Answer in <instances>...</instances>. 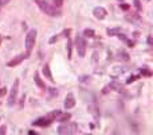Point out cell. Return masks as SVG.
Instances as JSON below:
<instances>
[{"label":"cell","mask_w":153,"mask_h":135,"mask_svg":"<svg viewBox=\"0 0 153 135\" xmlns=\"http://www.w3.org/2000/svg\"><path fill=\"white\" fill-rule=\"evenodd\" d=\"M61 111H53V112L47 113L46 116H42L39 119H36V120L32 122V126H38V127H47L50 126L53 122L57 120V116L59 115Z\"/></svg>","instance_id":"6da1fadb"},{"label":"cell","mask_w":153,"mask_h":135,"mask_svg":"<svg viewBox=\"0 0 153 135\" xmlns=\"http://www.w3.org/2000/svg\"><path fill=\"white\" fill-rule=\"evenodd\" d=\"M35 3L38 4V7H39L44 14H47L50 16H58V15H61V11H59L55 5L50 4L47 0H35Z\"/></svg>","instance_id":"7a4b0ae2"},{"label":"cell","mask_w":153,"mask_h":135,"mask_svg":"<svg viewBox=\"0 0 153 135\" xmlns=\"http://www.w3.org/2000/svg\"><path fill=\"white\" fill-rule=\"evenodd\" d=\"M78 132V124L74 122H67L65 124H61L58 127V134L59 135H74Z\"/></svg>","instance_id":"3957f363"},{"label":"cell","mask_w":153,"mask_h":135,"mask_svg":"<svg viewBox=\"0 0 153 135\" xmlns=\"http://www.w3.org/2000/svg\"><path fill=\"white\" fill-rule=\"evenodd\" d=\"M35 41H36V30H30L26 35V49H27V53L28 54L34 49Z\"/></svg>","instance_id":"277c9868"},{"label":"cell","mask_w":153,"mask_h":135,"mask_svg":"<svg viewBox=\"0 0 153 135\" xmlns=\"http://www.w3.org/2000/svg\"><path fill=\"white\" fill-rule=\"evenodd\" d=\"M18 93H19V80L13 81V85L11 88V92H9V96H8V105L9 107H12L13 104L16 103V100H18Z\"/></svg>","instance_id":"5b68a950"},{"label":"cell","mask_w":153,"mask_h":135,"mask_svg":"<svg viewBox=\"0 0 153 135\" xmlns=\"http://www.w3.org/2000/svg\"><path fill=\"white\" fill-rule=\"evenodd\" d=\"M75 47H77V51H78L79 57H85V55H86L88 43H86L85 38H82V36H77V38H75Z\"/></svg>","instance_id":"8992f818"},{"label":"cell","mask_w":153,"mask_h":135,"mask_svg":"<svg viewBox=\"0 0 153 135\" xmlns=\"http://www.w3.org/2000/svg\"><path fill=\"white\" fill-rule=\"evenodd\" d=\"M30 57V54L26 53V54H19V55H16V57H13L11 61H9L8 63H7V66L9 68H13V66H18L19 63L22 62V61H24L26 58H28Z\"/></svg>","instance_id":"52a82bcc"},{"label":"cell","mask_w":153,"mask_h":135,"mask_svg":"<svg viewBox=\"0 0 153 135\" xmlns=\"http://www.w3.org/2000/svg\"><path fill=\"white\" fill-rule=\"evenodd\" d=\"M93 15H94L97 19L102 20V19H105V18H106V15H108V11H106L104 7H96V8L93 9Z\"/></svg>","instance_id":"ba28073f"},{"label":"cell","mask_w":153,"mask_h":135,"mask_svg":"<svg viewBox=\"0 0 153 135\" xmlns=\"http://www.w3.org/2000/svg\"><path fill=\"white\" fill-rule=\"evenodd\" d=\"M75 105V97L73 93H69L67 96H66L65 99V108L66 109H70V108H73Z\"/></svg>","instance_id":"9c48e42d"},{"label":"cell","mask_w":153,"mask_h":135,"mask_svg":"<svg viewBox=\"0 0 153 135\" xmlns=\"http://www.w3.org/2000/svg\"><path fill=\"white\" fill-rule=\"evenodd\" d=\"M43 74H44L46 77H47V78H48L50 81H51V82H54L53 73H51V69H50V65H47V63H46V65L43 66Z\"/></svg>","instance_id":"30bf717a"},{"label":"cell","mask_w":153,"mask_h":135,"mask_svg":"<svg viewBox=\"0 0 153 135\" xmlns=\"http://www.w3.org/2000/svg\"><path fill=\"white\" fill-rule=\"evenodd\" d=\"M34 80H35V84L38 86H39L40 89H47V86H46V84L43 82V80L40 78L39 73H35V76H34Z\"/></svg>","instance_id":"8fae6325"},{"label":"cell","mask_w":153,"mask_h":135,"mask_svg":"<svg viewBox=\"0 0 153 135\" xmlns=\"http://www.w3.org/2000/svg\"><path fill=\"white\" fill-rule=\"evenodd\" d=\"M71 117V113L69 112H59V115L57 116V122H67Z\"/></svg>","instance_id":"7c38bea8"},{"label":"cell","mask_w":153,"mask_h":135,"mask_svg":"<svg viewBox=\"0 0 153 135\" xmlns=\"http://www.w3.org/2000/svg\"><path fill=\"white\" fill-rule=\"evenodd\" d=\"M117 58L120 61H129V54L126 51H124V50H120L117 53Z\"/></svg>","instance_id":"4fadbf2b"},{"label":"cell","mask_w":153,"mask_h":135,"mask_svg":"<svg viewBox=\"0 0 153 135\" xmlns=\"http://www.w3.org/2000/svg\"><path fill=\"white\" fill-rule=\"evenodd\" d=\"M121 31H122V30H121L120 27H116V28H108V35H110V36L118 35Z\"/></svg>","instance_id":"5bb4252c"},{"label":"cell","mask_w":153,"mask_h":135,"mask_svg":"<svg viewBox=\"0 0 153 135\" xmlns=\"http://www.w3.org/2000/svg\"><path fill=\"white\" fill-rule=\"evenodd\" d=\"M110 89H114V90H117V92H122V85L121 84H118V82H112L109 85Z\"/></svg>","instance_id":"9a60e30c"},{"label":"cell","mask_w":153,"mask_h":135,"mask_svg":"<svg viewBox=\"0 0 153 135\" xmlns=\"http://www.w3.org/2000/svg\"><path fill=\"white\" fill-rule=\"evenodd\" d=\"M83 35H85V36H89V38H93V36L96 35V34H94V30H92V28H85Z\"/></svg>","instance_id":"2e32d148"},{"label":"cell","mask_w":153,"mask_h":135,"mask_svg":"<svg viewBox=\"0 0 153 135\" xmlns=\"http://www.w3.org/2000/svg\"><path fill=\"white\" fill-rule=\"evenodd\" d=\"M71 46H73V42L67 41V57H69V59H71Z\"/></svg>","instance_id":"e0dca14e"},{"label":"cell","mask_w":153,"mask_h":135,"mask_svg":"<svg viewBox=\"0 0 153 135\" xmlns=\"http://www.w3.org/2000/svg\"><path fill=\"white\" fill-rule=\"evenodd\" d=\"M141 74L145 77H150L152 76V72L150 70H148V69H141Z\"/></svg>","instance_id":"ac0fdd59"},{"label":"cell","mask_w":153,"mask_h":135,"mask_svg":"<svg viewBox=\"0 0 153 135\" xmlns=\"http://www.w3.org/2000/svg\"><path fill=\"white\" fill-rule=\"evenodd\" d=\"M134 5H136V8H137V11H138V12H140V11H142V7H141L140 0H134Z\"/></svg>","instance_id":"d6986e66"},{"label":"cell","mask_w":153,"mask_h":135,"mask_svg":"<svg viewBox=\"0 0 153 135\" xmlns=\"http://www.w3.org/2000/svg\"><path fill=\"white\" fill-rule=\"evenodd\" d=\"M71 32V28H66V30H63V32H62L61 36H69Z\"/></svg>","instance_id":"ffe728a7"},{"label":"cell","mask_w":153,"mask_h":135,"mask_svg":"<svg viewBox=\"0 0 153 135\" xmlns=\"http://www.w3.org/2000/svg\"><path fill=\"white\" fill-rule=\"evenodd\" d=\"M62 4H63V0H54V5H55L57 8H59Z\"/></svg>","instance_id":"44dd1931"},{"label":"cell","mask_w":153,"mask_h":135,"mask_svg":"<svg viewBox=\"0 0 153 135\" xmlns=\"http://www.w3.org/2000/svg\"><path fill=\"white\" fill-rule=\"evenodd\" d=\"M59 38H61V35H54L53 38L50 39V43H51V45H53V43H55V42H57V41L59 39Z\"/></svg>","instance_id":"7402d4cb"},{"label":"cell","mask_w":153,"mask_h":135,"mask_svg":"<svg viewBox=\"0 0 153 135\" xmlns=\"http://www.w3.org/2000/svg\"><path fill=\"white\" fill-rule=\"evenodd\" d=\"M7 134V126H1L0 127V135H5Z\"/></svg>","instance_id":"603a6c76"},{"label":"cell","mask_w":153,"mask_h":135,"mask_svg":"<svg viewBox=\"0 0 153 135\" xmlns=\"http://www.w3.org/2000/svg\"><path fill=\"white\" fill-rule=\"evenodd\" d=\"M140 76H133V77H130V78H128V81H126V84H130V82H133V81H136L137 78H138Z\"/></svg>","instance_id":"cb8c5ba5"},{"label":"cell","mask_w":153,"mask_h":135,"mask_svg":"<svg viewBox=\"0 0 153 135\" xmlns=\"http://www.w3.org/2000/svg\"><path fill=\"white\" fill-rule=\"evenodd\" d=\"M5 93H7V89H5L4 86H3V88H0V96H4Z\"/></svg>","instance_id":"d4e9b609"},{"label":"cell","mask_w":153,"mask_h":135,"mask_svg":"<svg viewBox=\"0 0 153 135\" xmlns=\"http://www.w3.org/2000/svg\"><path fill=\"white\" fill-rule=\"evenodd\" d=\"M121 8H122V9H125V11H128V9L130 8V7H129V5H128V4H122V5H121Z\"/></svg>","instance_id":"484cf974"},{"label":"cell","mask_w":153,"mask_h":135,"mask_svg":"<svg viewBox=\"0 0 153 135\" xmlns=\"http://www.w3.org/2000/svg\"><path fill=\"white\" fill-rule=\"evenodd\" d=\"M8 1H9V0H0V5H5Z\"/></svg>","instance_id":"4316f807"},{"label":"cell","mask_w":153,"mask_h":135,"mask_svg":"<svg viewBox=\"0 0 153 135\" xmlns=\"http://www.w3.org/2000/svg\"><path fill=\"white\" fill-rule=\"evenodd\" d=\"M148 45L149 46H152L153 43H152V36H148Z\"/></svg>","instance_id":"83f0119b"},{"label":"cell","mask_w":153,"mask_h":135,"mask_svg":"<svg viewBox=\"0 0 153 135\" xmlns=\"http://www.w3.org/2000/svg\"><path fill=\"white\" fill-rule=\"evenodd\" d=\"M28 135H39V134H38V132H35V131L31 130V131H28Z\"/></svg>","instance_id":"f1b7e54d"},{"label":"cell","mask_w":153,"mask_h":135,"mask_svg":"<svg viewBox=\"0 0 153 135\" xmlns=\"http://www.w3.org/2000/svg\"><path fill=\"white\" fill-rule=\"evenodd\" d=\"M0 43H1V36H0Z\"/></svg>","instance_id":"f546056e"},{"label":"cell","mask_w":153,"mask_h":135,"mask_svg":"<svg viewBox=\"0 0 153 135\" xmlns=\"http://www.w3.org/2000/svg\"><path fill=\"white\" fill-rule=\"evenodd\" d=\"M89 135H90V134H89Z\"/></svg>","instance_id":"4dcf8cb0"}]
</instances>
